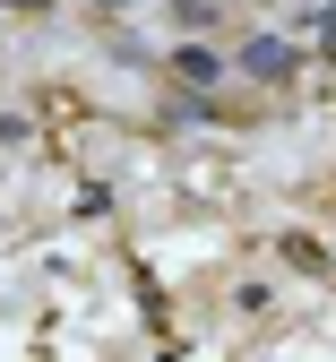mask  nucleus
Here are the masks:
<instances>
[{
    "instance_id": "1",
    "label": "nucleus",
    "mask_w": 336,
    "mask_h": 362,
    "mask_svg": "<svg viewBox=\"0 0 336 362\" xmlns=\"http://www.w3.org/2000/svg\"><path fill=\"white\" fill-rule=\"evenodd\" d=\"M233 69H242L250 86H294L302 78V43L294 35H250L242 52H233Z\"/></svg>"
},
{
    "instance_id": "2",
    "label": "nucleus",
    "mask_w": 336,
    "mask_h": 362,
    "mask_svg": "<svg viewBox=\"0 0 336 362\" xmlns=\"http://www.w3.org/2000/svg\"><path fill=\"white\" fill-rule=\"evenodd\" d=\"M173 78H181V86H224V78H233V61L216 52V43L190 35V43H173Z\"/></svg>"
},
{
    "instance_id": "3",
    "label": "nucleus",
    "mask_w": 336,
    "mask_h": 362,
    "mask_svg": "<svg viewBox=\"0 0 336 362\" xmlns=\"http://www.w3.org/2000/svg\"><path fill=\"white\" fill-rule=\"evenodd\" d=\"M173 18H181L190 35H199V26H216V0H173Z\"/></svg>"
},
{
    "instance_id": "4",
    "label": "nucleus",
    "mask_w": 336,
    "mask_h": 362,
    "mask_svg": "<svg viewBox=\"0 0 336 362\" xmlns=\"http://www.w3.org/2000/svg\"><path fill=\"white\" fill-rule=\"evenodd\" d=\"M311 35H319V52L336 61V0H328V9H311Z\"/></svg>"
},
{
    "instance_id": "5",
    "label": "nucleus",
    "mask_w": 336,
    "mask_h": 362,
    "mask_svg": "<svg viewBox=\"0 0 336 362\" xmlns=\"http://www.w3.org/2000/svg\"><path fill=\"white\" fill-rule=\"evenodd\" d=\"M0 9H9V18H43V9H52V0H0Z\"/></svg>"
},
{
    "instance_id": "6",
    "label": "nucleus",
    "mask_w": 336,
    "mask_h": 362,
    "mask_svg": "<svg viewBox=\"0 0 336 362\" xmlns=\"http://www.w3.org/2000/svg\"><path fill=\"white\" fill-rule=\"evenodd\" d=\"M86 9H95V18H121V9H129V0H86Z\"/></svg>"
}]
</instances>
